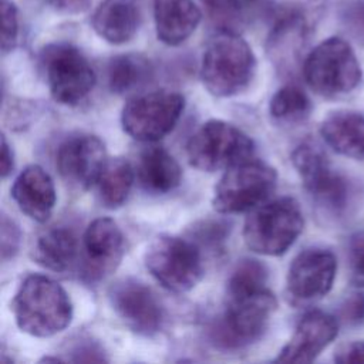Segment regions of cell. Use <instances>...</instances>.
<instances>
[{"mask_svg": "<svg viewBox=\"0 0 364 364\" xmlns=\"http://www.w3.org/2000/svg\"><path fill=\"white\" fill-rule=\"evenodd\" d=\"M11 310L17 327L38 338L58 334L73 318V304L67 291L43 274H30L21 282Z\"/></svg>", "mask_w": 364, "mask_h": 364, "instance_id": "cell-1", "label": "cell"}, {"mask_svg": "<svg viewBox=\"0 0 364 364\" xmlns=\"http://www.w3.org/2000/svg\"><path fill=\"white\" fill-rule=\"evenodd\" d=\"M256 73L250 46L239 34L223 28L209 38L200 61V78L215 97H232L245 91Z\"/></svg>", "mask_w": 364, "mask_h": 364, "instance_id": "cell-2", "label": "cell"}, {"mask_svg": "<svg viewBox=\"0 0 364 364\" xmlns=\"http://www.w3.org/2000/svg\"><path fill=\"white\" fill-rule=\"evenodd\" d=\"M276 307V297L269 289L250 296L228 299L226 310L209 328L210 343L229 351L242 350L256 343L267 330Z\"/></svg>", "mask_w": 364, "mask_h": 364, "instance_id": "cell-3", "label": "cell"}, {"mask_svg": "<svg viewBox=\"0 0 364 364\" xmlns=\"http://www.w3.org/2000/svg\"><path fill=\"white\" fill-rule=\"evenodd\" d=\"M203 249L191 237L162 235L145 252V267L165 289L173 293L192 290L205 273Z\"/></svg>", "mask_w": 364, "mask_h": 364, "instance_id": "cell-4", "label": "cell"}, {"mask_svg": "<svg viewBox=\"0 0 364 364\" xmlns=\"http://www.w3.org/2000/svg\"><path fill=\"white\" fill-rule=\"evenodd\" d=\"M303 77L318 95L337 98L358 87L361 67L347 41L330 37L309 53L303 63Z\"/></svg>", "mask_w": 364, "mask_h": 364, "instance_id": "cell-5", "label": "cell"}, {"mask_svg": "<svg viewBox=\"0 0 364 364\" xmlns=\"http://www.w3.org/2000/svg\"><path fill=\"white\" fill-rule=\"evenodd\" d=\"M304 219L296 199L286 196L256 208L245 220L246 246L259 255L280 256L299 237Z\"/></svg>", "mask_w": 364, "mask_h": 364, "instance_id": "cell-6", "label": "cell"}, {"mask_svg": "<svg viewBox=\"0 0 364 364\" xmlns=\"http://www.w3.org/2000/svg\"><path fill=\"white\" fill-rule=\"evenodd\" d=\"M255 144L242 129L222 119L202 124L189 138L186 154L189 164L200 171L228 169L252 159Z\"/></svg>", "mask_w": 364, "mask_h": 364, "instance_id": "cell-7", "label": "cell"}, {"mask_svg": "<svg viewBox=\"0 0 364 364\" xmlns=\"http://www.w3.org/2000/svg\"><path fill=\"white\" fill-rule=\"evenodd\" d=\"M276 181L277 173L267 164L253 159L236 164L215 186L213 209L225 215L255 209L273 193Z\"/></svg>", "mask_w": 364, "mask_h": 364, "instance_id": "cell-8", "label": "cell"}, {"mask_svg": "<svg viewBox=\"0 0 364 364\" xmlns=\"http://www.w3.org/2000/svg\"><path fill=\"white\" fill-rule=\"evenodd\" d=\"M41 65L54 101L80 104L95 85V73L87 57L73 44H48L41 51Z\"/></svg>", "mask_w": 364, "mask_h": 364, "instance_id": "cell-9", "label": "cell"}, {"mask_svg": "<svg viewBox=\"0 0 364 364\" xmlns=\"http://www.w3.org/2000/svg\"><path fill=\"white\" fill-rule=\"evenodd\" d=\"M185 108L182 94L168 90L131 98L122 108V129L134 139L152 142L168 135Z\"/></svg>", "mask_w": 364, "mask_h": 364, "instance_id": "cell-10", "label": "cell"}, {"mask_svg": "<svg viewBox=\"0 0 364 364\" xmlns=\"http://www.w3.org/2000/svg\"><path fill=\"white\" fill-rule=\"evenodd\" d=\"M291 162L304 188L323 210L338 215L348 202L347 181L334 172L326 154L313 142H303L294 148Z\"/></svg>", "mask_w": 364, "mask_h": 364, "instance_id": "cell-11", "label": "cell"}, {"mask_svg": "<svg viewBox=\"0 0 364 364\" xmlns=\"http://www.w3.org/2000/svg\"><path fill=\"white\" fill-rule=\"evenodd\" d=\"M109 304L132 331L142 336L156 334L164 324V309L155 293L134 279L117 282L108 291Z\"/></svg>", "mask_w": 364, "mask_h": 364, "instance_id": "cell-12", "label": "cell"}, {"mask_svg": "<svg viewBox=\"0 0 364 364\" xmlns=\"http://www.w3.org/2000/svg\"><path fill=\"white\" fill-rule=\"evenodd\" d=\"M337 260L330 250L310 247L291 262L286 291L293 303H310L326 296L334 282Z\"/></svg>", "mask_w": 364, "mask_h": 364, "instance_id": "cell-13", "label": "cell"}, {"mask_svg": "<svg viewBox=\"0 0 364 364\" xmlns=\"http://www.w3.org/2000/svg\"><path fill=\"white\" fill-rule=\"evenodd\" d=\"M125 239L119 226L109 218H97L82 236V279L97 283L109 276L121 263Z\"/></svg>", "mask_w": 364, "mask_h": 364, "instance_id": "cell-14", "label": "cell"}, {"mask_svg": "<svg viewBox=\"0 0 364 364\" xmlns=\"http://www.w3.org/2000/svg\"><path fill=\"white\" fill-rule=\"evenodd\" d=\"M55 162L64 182L75 189H88L97 183L107 162L105 146L95 135H74L58 146Z\"/></svg>", "mask_w": 364, "mask_h": 364, "instance_id": "cell-15", "label": "cell"}, {"mask_svg": "<svg viewBox=\"0 0 364 364\" xmlns=\"http://www.w3.org/2000/svg\"><path fill=\"white\" fill-rule=\"evenodd\" d=\"M337 320L324 311H309L299 321L276 363H311L337 336Z\"/></svg>", "mask_w": 364, "mask_h": 364, "instance_id": "cell-16", "label": "cell"}, {"mask_svg": "<svg viewBox=\"0 0 364 364\" xmlns=\"http://www.w3.org/2000/svg\"><path fill=\"white\" fill-rule=\"evenodd\" d=\"M11 198L18 209L36 222H46L51 216L57 199L54 182L40 165H28L17 175Z\"/></svg>", "mask_w": 364, "mask_h": 364, "instance_id": "cell-17", "label": "cell"}, {"mask_svg": "<svg viewBox=\"0 0 364 364\" xmlns=\"http://www.w3.org/2000/svg\"><path fill=\"white\" fill-rule=\"evenodd\" d=\"M307 30L306 18L299 10L279 16L267 38V54L277 68L289 71L297 64Z\"/></svg>", "mask_w": 364, "mask_h": 364, "instance_id": "cell-18", "label": "cell"}, {"mask_svg": "<svg viewBox=\"0 0 364 364\" xmlns=\"http://www.w3.org/2000/svg\"><path fill=\"white\" fill-rule=\"evenodd\" d=\"M202 18L193 0H154L156 37L166 46H179L188 40Z\"/></svg>", "mask_w": 364, "mask_h": 364, "instance_id": "cell-19", "label": "cell"}, {"mask_svg": "<svg viewBox=\"0 0 364 364\" xmlns=\"http://www.w3.org/2000/svg\"><path fill=\"white\" fill-rule=\"evenodd\" d=\"M138 0H104L92 16L95 33L111 44L128 43L139 27Z\"/></svg>", "mask_w": 364, "mask_h": 364, "instance_id": "cell-20", "label": "cell"}, {"mask_svg": "<svg viewBox=\"0 0 364 364\" xmlns=\"http://www.w3.org/2000/svg\"><path fill=\"white\" fill-rule=\"evenodd\" d=\"M320 134L326 144L337 154L353 159H364V115L354 111L328 114Z\"/></svg>", "mask_w": 364, "mask_h": 364, "instance_id": "cell-21", "label": "cell"}, {"mask_svg": "<svg viewBox=\"0 0 364 364\" xmlns=\"http://www.w3.org/2000/svg\"><path fill=\"white\" fill-rule=\"evenodd\" d=\"M37 264L51 272L70 270L78 256V240L73 229L53 226L41 232L31 250Z\"/></svg>", "mask_w": 364, "mask_h": 364, "instance_id": "cell-22", "label": "cell"}, {"mask_svg": "<svg viewBox=\"0 0 364 364\" xmlns=\"http://www.w3.org/2000/svg\"><path fill=\"white\" fill-rule=\"evenodd\" d=\"M136 175L142 188L156 195L173 191L182 181L178 161L161 146H151L139 155Z\"/></svg>", "mask_w": 364, "mask_h": 364, "instance_id": "cell-23", "label": "cell"}, {"mask_svg": "<svg viewBox=\"0 0 364 364\" xmlns=\"http://www.w3.org/2000/svg\"><path fill=\"white\" fill-rule=\"evenodd\" d=\"M152 75L151 63L139 54H121L107 67L108 88L114 94H127L144 85Z\"/></svg>", "mask_w": 364, "mask_h": 364, "instance_id": "cell-24", "label": "cell"}, {"mask_svg": "<svg viewBox=\"0 0 364 364\" xmlns=\"http://www.w3.org/2000/svg\"><path fill=\"white\" fill-rule=\"evenodd\" d=\"M134 178V169L128 161L122 158L107 161L97 179L101 203L109 209L124 205L131 192Z\"/></svg>", "mask_w": 364, "mask_h": 364, "instance_id": "cell-25", "label": "cell"}, {"mask_svg": "<svg viewBox=\"0 0 364 364\" xmlns=\"http://www.w3.org/2000/svg\"><path fill=\"white\" fill-rule=\"evenodd\" d=\"M310 109L311 104L307 94L293 84L277 90L269 104L272 118L283 124H296L306 119Z\"/></svg>", "mask_w": 364, "mask_h": 364, "instance_id": "cell-26", "label": "cell"}, {"mask_svg": "<svg viewBox=\"0 0 364 364\" xmlns=\"http://www.w3.org/2000/svg\"><path fill=\"white\" fill-rule=\"evenodd\" d=\"M267 284V269L266 266L255 259L240 260L232 270L228 286V299H236L243 296H250L266 290Z\"/></svg>", "mask_w": 364, "mask_h": 364, "instance_id": "cell-27", "label": "cell"}, {"mask_svg": "<svg viewBox=\"0 0 364 364\" xmlns=\"http://www.w3.org/2000/svg\"><path fill=\"white\" fill-rule=\"evenodd\" d=\"M226 233V225L216 220H203L192 228L189 237L196 242L203 252H216L225 242Z\"/></svg>", "mask_w": 364, "mask_h": 364, "instance_id": "cell-28", "label": "cell"}, {"mask_svg": "<svg viewBox=\"0 0 364 364\" xmlns=\"http://www.w3.org/2000/svg\"><path fill=\"white\" fill-rule=\"evenodd\" d=\"M338 14L346 30L353 37L364 40V0H344Z\"/></svg>", "mask_w": 364, "mask_h": 364, "instance_id": "cell-29", "label": "cell"}, {"mask_svg": "<svg viewBox=\"0 0 364 364\" xmlns=\"http://www.w3.org/2000/svg\"><path fill=\"white\" fill-rule=\"evenodd\" d=\"M18 37V13L11 0H1V51H11Z\"/></svg>", "mask_w": 364, "mask_h": 364, "instance_id": "cell-30", "label": "cell"}, {"mask_svg": "<svg viewBox=\"0 0 364 364\" xmlns=\"http://www.w3.org/2000/svg\"><path fill=\"white\" fill-rule=\"evenodd\" d=\"M209 17L222 26V28H228L230 27V24L233 21L237 20L239 17V11H240V7L233 1V0H199Z\"/></svg>", "mask_w": 364, "mask_h": 364, "instance_id": "cell-31", "label": "cell"}, {"mask_svg": "<svg viewBox=\"0 0 364 364\" xmlns=\"http://www.w3.org/2000/svg\"><path fill=\"white\" fill-rule=\"evenodd\" d=\"M348 260L353 283L364 287V232L351 236L348 243Z\"/></svg>", "mask_w": 364, "mask_h": 364, "instance_id": "cell-32", "label": "cell"}, {"mask_svg": "<svg viewBox=\"0 0 364 364\" xmlns=\"http://www.w3.org/2000/svg\"><path fill=\"white\" fill-rule=\"evenodd\" d=\"M20 229L13 219H9L7 215L1 218V259L6 262L18 252L20 246Z\"/></svg>", "mask_w": 364, "mask_h": 364, "instance_id": "cell-33", "label": "cell"}, {"mask_svg": "<svg viewBox=\"0 0 364 364\" xmlns=\"http://www.w3.org/2000/svg\"><path fill=\"white\" fill-rule=\"evenodd\" d=\"M341 318L350 324L364 321V294H353L348 297L340 310Z\"/></svg>", "mask_w": 364, "mask_h": 364, "instance_id": "cell-34", "label": "cell"}, {"mask_svg": "<svg viewBox=\"0 0 364 364\" xmlns=\"http://www.w3.org/2000/svg\"><path fill=\"white\" fill-rule=\"evenodd\" d=\"M337 363H364V341H353L341 346L334 354Z\"/></svg>", "mask_w": 364, "mask_h": 364, "instance_id": "cell-35", "label": "cell"}, {"mask_svg": "<svg viewBox=\"0 0 364 364\" xmlns=\"http://www.w3.org/2000/svg\"><path fill=\"white\" fill-rule=\"evenodd\" d=\"M92 0H46L55 11L63 14H80L90 9Z\"/></svg>", "mask_w": 364, "mask_h": 364, "instance_id": "cell-36", "label": "cell"}, {"mask_svg": "<svg viewBox=\"0 0 364 364\" xmlns=\"http://www.w3.org/2000/svg\"><path fill=\"white\" fill-rule=\"evenodd\" d=\"M71 354H74L71 361H107L102 350L94 343L78 344L74 347Z\"/></svg>", "mask_w": 364, "mask_h": 364, "instance_id": "cell-37", "label": "cell"}, {"mask_svg": "<svg viewBox=\"0 0 364 364\" xmlns=\"http://www.w3.org/2000/svg\"><path fill=\"white\" fill-rule=\"evenodd\" d=\"M1 161H0V166H1V176L6 178L7 175L11 173L13 169V152L11 148L6 139V136H1Z\"/></svg>", "mask_w": 364, "mask_h": 364, "instance_id": "cell-38", "label": "cell"}, {"mask_svg": "<svg viewBox=\"0 0 364 364\" xmlns=\"http://www.w3.org/2000/svg\"><path fill=\"white\" fill-rule=\"evenodd\" d=\"M240 9H243V7H246V6H249L250 3H253V0H233Z\"/></svg>", "mask_w": 364, "mask_h": 364, "instance_id": "cell-39", "label": "cell"}]
</instances>
